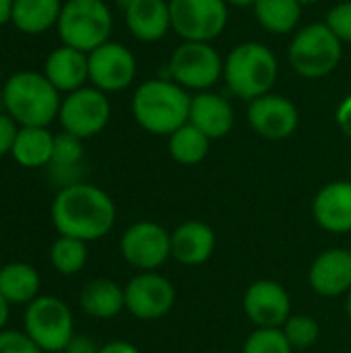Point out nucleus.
<instances>
[{
    "label": "nucleus",
    "mask_w": 351,
    "mask_h": 353,
    "mask_svg": "<svg viewBox=\"0 0 351 353\" xmlns=\"http://www.w3.org/2000/svg\"><path fill=\"white\" fill-rule=\"evenodd\" d=\"M118 209L114 199L99 186L77 182L56 192L50 219L58 236L95 242L106 238L116 223Z\"/></svg>",
    "instance_id": "1"
},
{
    "label": "nucleus",
    "mask_w": 351,
    "mask_h": 353,
    "mask_svg": "<svg viewBox=\"0 0 351 353\" xmlns=\"http://www.w3.org/2000/svg\"><path fill=\"white\" fill-rule=\"evenodd\" d=\"M188 91L168 77H157L141 83L132 95V116L137 124L157 137H170L188 122L190 114Z\"/></svg>",
    "instance_id": "2"
},
{
    "label": "nucleus",
    "mask_w": 351,
    "mask_h": 353,
    "mask_svg": "<svg viewBox=\"0 0 351 353\" xmlns=\"http://www.w3.org/2000/svg\"><path fill=\"white\" fill-rule=\"evenodd\" d=\"M2 112L19 126L48 128L60 114V91L46 79L43 72L21 70L8 77L0 89Z\"/></svg>",
    "instance_id": "3"
},
{
    "label": "nucleus",
    "mask_w": 351,
    "mask_h": 353,
    "mask_svg": "<svg viewBox=\"0 0 351 353\" xmlns=\"http://www.w3.org/2000/svg\"><path fill=\"white\" fill-rule=\"evenodd\" d=\"M277 77V56L261 41H242L223 60V81L230 93L248 103L271 93Z\"/></svg>",
    "instance_id": "4"
},
{
    "label": "nucleus",
    "mask_w": 351,
    "mask_h": 353,
    "mask_svg": "<svg viewBox=\"0 0 351 353\" xmlns=\"http://www.w3.org/2000/svg\"><path fill=\"white\" fill-rule=\"evenodd\" d=\"M112 27L114 17L103 0H66L56 23L62 46L85 54L110 41Z\"/></svg>",
    "instance_id": "5"
},
{
    "label": "nucleus",
    "mask_w": 351,
    "mask_h": 353,
    "mask_svg": "<svg viewBox=\"0 0 351 353\" xmlns=\"http://www.w3.org/2000/svg\"><path fill=\"white\" fill-rule=\"evenodd\" d=\"M343 56V43L327 23H310L298 29L288 48V60L296 74L304 79H323L331 74Z\"/></svg>",
    "instance_id": "6"
},
{
    "label": "nucleus",
    "mask_w": 351,
    "mask_h": 353,
    "mask_svg": "<svg viewBox=\"0 0 351 353\" xmlns=\"http://www.w3.org/2000/svg\"><path fill=\"white\" fill-rule=\"evenodd\" d=\"M23 331L43 353L64 352L74 337V316L56 296H37L23 312Z\"/></svg>",
    "instance_id": "7"
},
{
    "label": "nucleus",
    "mask_w": 351,
    "mask_h": 353,
    "mask_svg": "<svg viewBox=\"0 0 351 353\" xmlns=\"http://www.w3.org/2000/svg\"><path fill=\"white\" fill-rule=\"evenodd\" d=\"M168 79L186 91H209L223 79V58L205 41H182L170 56Z\"/></svg>",
    "instance_id": "8"
},
{
    "label": "nucleus",
    "mask_w": 351,
    "mask_h": 353,
    "mask_svg": "<svg viewBox=\"0 0 351 353\" xmlns=\"http://www.w3.org/2000/svg\"><path fill=\"white\" fill-rule=\"evenodd\" d=\"M172 31L182 41L217 39L230 21V6L225 0H172Z\"/></svg>",
    "instance_id": "9"
},
{
    "label": "nucleus",
    "mask_w": 351,
    "mask_h": 353,
    "mask_svg": "<svg viewBox=\"0 0 351 353\" xmlns=\"http://www.w3.org/2000/svg\"><path fill=\"white\" fill-rule=\"evenodd\" d=\"M120 254L139 273L157 271L172 259V232L157 221L141 219L120 236Z\"/></svg>",
    "instance_id": "10"
},
{
    "label": "nucleus",
    "mask_w": 351,
    "mask_h": 353,
    "mask_svg": "<svg viewBox=\"0 0 351 353\" xmlns=\"http://www.w3.org/2000/svg\"><path fill=\"white\" fill-rule=\"evenodd\" d=\"M110 118H112V105L108 93L99 91L93 85L91 87L85 85L72 93H66L58 114L62 130L83 141L106 130Z\"/></svg>",
    "instance_id": "11"
},
{
    "label": "nucleus",
    "mask_w": 351,
    "mask_h": 353,
    "mask_svg": "<svg viewBox=\"0 0 351 353\" xmlns=\"http://www.w3.org/2000/svg\"><path fill=\"white\" fill-rule=\"evenodd\" d=\"M124 306L139 321H159L176 306V288L157 271L137 273L124 285Z\"/></svg>",
    "instance_id": "12"
},
{
    "label": "nucleus",
    "mask_w": 351,
    "mask_h": 353,
    "mask_svg": "<svg viewBox=\"0 0 351 353\" xmlns=\"http://www.w3.org/2000/svg\"><path fill=\"white\" fill-rule=\"evenodd\" d=\"M89 83L103 93L128 89L137 79V58L130 48L118 41H106L87 54Z\"/></svg>",
    "instance_id": "13"
},
{
    "label": "nucleus",
    "mask_w": 351,
    "mask_h": 353,
    "mask_svg": "<svg viewBox=\"0 0 351 353\" xmlns=\"http://www.w3.org/2000/svg\"><path fill=\"white\" fill-rule=\"evenodd\" d=\"M242 308L254 329H281L292 316V298L279 281L259 279L246 288Z\"/></svg>",
    "instance_id": "14"
},
{
    "label": "nucleus",
    "mask_w": 351,
    "mask_h": 353,
    "mask_svg": "<svg viewBox=\"0 0 351 353\" xmlns=\"http://www.w3.org/2000/svg\"><path fill=\"white\" fill-rule=\"evenodd\" d=\"M246 118L250 128L267 141H283L300 126V112L296 103L277 93L252 99L248 103Z\"/></svg>",
    "instance_id": "15"
},
{
    "label": "nucleus",
    "mask_w": 351,
    "mask_h": 353,
    "mask_svg": "<svg viewBox=\"0 0 351 353\" xmlns=\"http://www.w3.org/2000/svg\"><path fill=\"white\" fill-rule=\"evenodd\" d=\"M308 285L323 298H339L351 292V250L333 246L323 250L308 269Z\"/></svg>",
    "instance_id": "16"
},
{
    "label": "nucleus",
    "mask_w": 351,
    "mask_h": 353,
    "mask_svg": "<svg viewBox=\"0 0 351 353\" xmlns=\"http://www.w3.org/2000/svg\"><path fill=\"white\" fill-rule=\"evenodd\" d=\"M312 217L329 234H351V180L325 184L312 201Z\"/></svg>",
    "instance_id": "17"
},
{
    "label": "nucleus",
    "mask_w": 351,
    "mask_h": 353,
    "mask_svg": "<svg viewBox=\"0 0 351 353\" xmlns=\"http://www.w3.org/2000/svg\"><path fill=\"white\" fill-rule=\"evenodd\" d=\"M124 23L139 41L153 43L172 31L168 0H124Z\"/></svg>",
    "instance_id": "18"
},
{
    "label": "nucleus",
    "mask_w": 351,
    "mask_h": 353,
    "mask_svg": "<svg viewBox=\"0 0 351 353\" xmlns=\"http://www.w3.org/2000/svg\"><path fill=\"white\" fill-rule=\"evenodd\" d=\"M217 248L215 230L199 219H188L172 232V259L184 267L205 265Z\"/></svg>",
    "instance_id": "19"
},
{
    "label": "nucleus",
    "mask_w": 351,
    "mask_h": 353,
    "mask_svg": "<svg viewBox=\"0 0 351 353\" xmlns=\"http://www.w3.org/2000/svg\"><path fill=\"white\" fill-rule=\"evenodd\" d=\"M188 122L205 132L211 141L223 139L236 124V114L228 97L215 91H199L190 99Z\"/></svg>",
    "instance_id": "20"
},
{
    "label": "nucleus",
    "mask_w": 351,
    "mask_h": 353,
    "mask_svg": "<svg viewBox=\"0 0 351 353\" xmlns=\"http://www.w3.org/2000/svg\"><path fill=\"white\" fill-rule=\"evenodd\" d=\"M43 74L60 93H72L89 81V58L85 52L60 46L48 54Z\"/></svg>",
    "instance_id": "21"
},
{
    "label": "nucleus",
    "mask_w": 351,
    "mask_h": 353,
    "mask_svg": "<svg viewBox=\"0 0 351 353\" xmlns=\"http://www.w3.org/2000/svg\"><path fill=\"white\" fill-rule=\"evenodd\" d=\"M79 306L91 319H97V321L116 319L122 310H126L124 288L108 277L91 279L83 285L79 294Z\"/></svg>",
    "instance_id": "22"
},
{
    "label": "nucleus",
    "mask_w": 351,
    "mask_h": 353,
    "mask_svg": "<svg viewBox=\"0 0 351 353\" xmlns=\"http://www.w3.org/2000/svg\"><path fill=\"white\" fill-rule=\"evenodd\" d=\"M41 279L29 263H6L0 269V296L10 306H27L39 296Z\"/></svg>",
    "instance_id": "23"
},
{
    "label": "nucleus",
    "mask_w": 351,
    "mask_h": 353,
    "mask_svg": "<svg viewBox=\"0 0 351 353\" xmlns=\"http://www.w3.org/2000/svg\"><path fill=\"white\" fill-rule=\"evenodd\" d=\"M52 151H54V134L48 128L19 126L10 155L21 168L37 170L52 163Z\"/></svg>",
    "instance_id": "24"
},
{
    "label": "nucleus",
    "mask_w": 351,
    "mask_h": 353,
    "mask_svg": "<svg viewBox=\"0 0 351 353\" xmlns=\"http://www.w3.org/2000/svg\"><path fill=\"white\" fill-rule=\"evenodd\" d=\"M62 0H14L10 23L25 35H39L56 27Z\"/></svg>",
    "instance_id": "25"
},
{
    "label": "nucleus",
    "mask_w": 351,
    "mask_h": 353,
    "mask_svg": "<svg viewBox=\"0 0 351 353\" xmlns=\"http://www.w3.org/2000/svg\"><path fill=\"white\" fill-rule=\"evenodd\" d=\"M83 155H85V147H83V139L70 134V132H60L54 134V151H52V176L62 180V188L83 182L79 178L81 172V163H83Z\"/></svg>",
    "instance_id": "26"
},
{
    "label": "nucleus",
    "mask_w": 351,
    "mask_h": 353,
    "mask_svg": "<svg viewBox=\"0 0 351 353\" xmlns=\"http://www.w3.org/2000/svg\"><path fill=\"white\" fill-rule=\"evenodd\" d=\"M252 10L259 25L273 35L296 31L302 19V4L298 0H257Z\"/></svg>",
    "instance_id": "27"
},
{
    "label": "nucleus",
    "mask_w": 351,
    "mask_h": 353,
    "mask_svg": "<svg viewBox=\"0 0 351 353\" xmlns=\"http://www.w3.org/2000/svg\"><path fill=\"white\" fill-rule=\"evenodd\" d=\"M211 139L201 132L197 126L186 122L178 130L168 137V151L176 163L182 165H197L209 155Z\"/></svg>",
    "instance_id": "28"
},
{
    "label": "nucleus",
    "mask_w": 351,
    "mask_h": 353,
    "mask_svg": "<svg viewBox=\"0 0 351 353\" xmlns=\"http://www.w3.org/2000/svg\"><path fill=\"white\" fill-rule=\"evenodd\" d=\"M89 250L87 242L68 238V236H58L52 246H50V265L54 267L56 273L64 277H72L81 273L87 265Z\"/></svg>",
    "instance_id": "29"
},
{
    "label": "nucleus",
    "mask_w": 351,
    "mask_h": 353,
    "mask_svg": "<svg viewBox=\"0 0 351 353\" xmlns=\"http://www.w3.org/2000/svg\"><path fill=\"white\" fill-rule=\"evenodd\" d=\"M281 331H283L288 343L294 347V352L312 347L321 337V327H319L317 319L310 314H292L288 319V323L281 327Z\"/></svg>",
    "instance_id": "30"
},
{
    "label": "nucleus",
    "mask_w": 351,
    "mask_h": 353,
    "mask_svg": "<svg viewBox=\"0 0 351 353\" xmlns=\"http://www.w3.org/2000/svg\"><path fill=\"white\" fill-rule=\"evenodd\" d=\"M242 353H294L281 329H254L244 345Z\"/></svg>",
    "instance_id": "31"
},
{
    "label": "nucleus",
    "mask_w": 351,
    "mask_h": 353,
    "mask_svg": "<svg viewBox=\"0 0 351 353\" xmlns=\"http://www.w3.org/2000/svg\"><path fill=\"white\" fill-rule=\"evenodd\" d=\"M325 23L339 37L341 43H351V0L335 4L327 12Z\"/></svg>",
    "instance_id": "32"
},
{
    "label": "nucleus",
    "mask_w": 351,
    "mask_h": 353,
    "mask_svg": "<svg viewBox=\"0 0 351 353\" xmlns=\"http://www.w3.org/2000/svg\"><path fill=\"white\" fill-rule=\"evenodd\" d=\"M0 353H43L25 331H0Z\"/></svg>",
    "instance_id": "33"
},
{
    "label": "nucleus",
    "mask_w": 351,
    "mask_h": 353,
    "mask_svg": "<svg viewBox=\"0 0 351 353\" xmlns=\"http://www.w3.org/2000/svg\"><path fill=\"white\" fill-rule=\"evenodd\" d=\"M17 132H19V124L6 112H0V157L10 155Z\"/></svg>",
    "instance_id": "34"
},
{
    "label": "nucleus",
    "mask_w": 351,
    "mask_h": 353,
    "mask_svg": "<svg viewBox=\"0 0 351 353\" xmlns=\"http://www.w3.org/2000/svg\"><path fill=\"white\" fill-rule=\"evenodd\" d=\"M99 347L89 335H81V333H74V337L70 339V343L66 345V353H99Z\"/></svg>",
    "instance_id": "35"
},
{
    "label": "nucleus",
    "mask_w": 351,
    "mask_h": 353,
    "mask_svg": "<svg viewBox=\"0 0 351 353\" xmlns=\"http://www.w3.org/2000/svg\"><path fill=\"white\" fill-rule=\"evenodd\" d=\"M335 120H337V126L339 130L343 132V137H348L351 141V95H348L339 108H337V114H335Z\"/></svg>",
    "instance_id": "36"
},
{
    "label": "nucleus",
    "mask_w": 351,
    "mask_h": 353,
    "mask_svg": "<svg viewBox=\"0 0 351 353\" xmlns=\"http://www.w3.org/2000/svg\"><path fill=\"white\" fill-rule=\"evenodd\" d=\"M99 353H141V350L128 341H110L99 347Z\"/></svg>",
    "instance_id": "37"
},
{
    "label": "nucleus",
    "mask_w": 351,
    "mask_h": 353,
    "mask_svg": "<svg viewBox=\"0 0 351 353\" xmlns=\"http://www.w3.org/2000/svg\"><path fill=\"white\" fill-rule=\"evenodd\" d=\"M12 2H14V0H0V27L6 25V23H10Z\"/></svg>",
    "instance_id": "38"
},
{
    "label": "nucleus",
    "mask_w": 351,
    "mask_h": 353,
    "mask_svg": "<svg viewBox=\"0 0 351 353\" xmlns=\"http://www.w3.org/2000/svg\"><path fill=\"white\" fill-rule=\"evenodd\" d=\"M10 319V304L0 296V331L6 329V323Z\"/></svg>",
    "instance_id": "39"
},
{
    "label": "nucleus",
    "mask_w": 351,
    "mask_h": 353,
    "mask_svg": "<svg viewBox=\"0 0 351 353\" xmlns=\"http://www.w3.org/2000/svg\"><path fill=\"white\" fill-rule=\"evenodd\" d=\"M228 6H236V8H248V6H254L257 0H225Z\"/></svg>",
    "instance_id": "40"
},
{
    "label": "nucleus",
    "mask_w": 351,
    "mask_h": 353,
    "mask_svg": "<svg viewBox=\"0 0 351 353\" xmlns=\"http://www.w3.org/2000/svg\"><path fill=\"white\" fill-rule=\"evenodd\" d=\"M345 312H348V319H350L351 323V292L348 294V298H345Z\"/></svg>",
    "instance_id": "41"
},
{
    "label": "nucleus",
    "mask_w": 351,
    "mask_h": 353,
    "mask_svg": "<svg viewBox=\"0 0 351 353\" xmlns=\"http://www.w3.org/2000/svg\"><path fill=\"white\" fill-rule=\"evenodd\" d=\"M298 2H300V4H302V8H304V6H312V4H317L319 0H298Z\"/></svg>",
    "instance_id": "42"
},
{
    "label": "nucleus",
    "mask_w": 351,
    "mask_h": 353,
    "mask_svg": "<svg viewBox=\"0 0 351 353\" xmlns=\"http://www.w3.org/2000/svg\"><path fill=\"white\" fill-rule=\"evenodd\" d=\"M2 85H4V77H2V68H0V89H2Z\"/></svg>",
    "instance_id": "43"
},
{
    "label": "nucleus",
    "mask_w": 351,
    "mask_h": 353,
    "mask_svg": "<svg viewBox=\"0 0 351 353\" xmlns=\"http://www.w3.org/2000/svg\"><path fill=\"white\" fill-rule=\"evenodd\" d=\"M350 180H351V161H350Z\"/></svg>",
    "instance_id": "44"
},
{
    "label": "nucleus",
    "mask_w": 351,
    "mask_h": 353,
    "mask_svg": "<svg viewBox=\"0 0 351 353\" xmlns=\"http://www.w3.org/2000/svg\"><path fill=\"white\" fill-rule=\"evenodd\" d=\"M52 353H66V352H52Z\"/></svg>",
    "instance_id": "45"
},
{
    "label": "nucleus",
    "mask_w": 351,
    "mask_h": 353,
    "mask_svg": "<svg viewBox=\"0 0 351 353\" xmlns=\"http://www.w3.org/2000/svg\"><path fill=\"white\" fill-rule=\"evenodd\" d=\"M0 269H2V261H0Z\"/></svg>",
    "instance_id": "46"
},
{
    "label": "nucleus",
    "mask_w": 351,
    "mask_h": 353,
    "mask_svg": "<svg viewBox=\"0 0 351 353\" xmlns=\"http://www.w3.org/2000/svg\"><path fill=\"white\" fill-rule=\"evenodd\" d=\"M221 353H232V352H221Z\"/></svg>",
    "instance_id": "47"
},
{
    "label": "nucleus",
    "mask_w": 351,
    "mask_h": 353,
    "mask_svg": "<svg viewBox=\"0 0 351 353\" xmlns=\"http://www.w3.org/2000/svg\"><path fill=\"white\" fill-rule=\"evenodd\" d=\"M168 2H172V0H168Z\"/></svg>",
    "instance_id": "48"
},
{
    "label": "nucleus",
    "mask_w": 351,
    "mask_h": 353,
    "mask_svg": "<svg viewBox=\"0 0 351 353\" xmlns=\"http://www.w3.org/2000/svg\"><path fill=\"white\" fill-rule=\"evenodd\" d=\"M350 250H351V246H350Z\"/></svg>",
    "instance_id": "49"
},
{
    "label": "nucleus",
    "mask_w": 351,
    "mask_h": 353,
    "mask_svg": "<svg viewBox=\"0 0 351 353\" xmlns=\"http://www.w3.org/2000/svg\"><path fill=\"white\" fill-rule=\"evenodd\" d=\"M122 2H124V0H122Z\"/></svg>",
    "instance_id": "50"
}]
</instances>
